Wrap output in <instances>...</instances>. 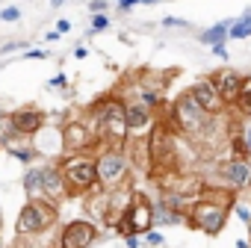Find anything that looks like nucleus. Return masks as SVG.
<instances>
[{"label":"nucleus","instance_id":"obj_30","mask_svg":"<svg viewBox=\"0 0 251 248\" xmlns=\"http://www.w3.org/2000/svg\"><path fill=\"white\" fill-rule=\"evenodd\" d=\"M18 48H24V42H9V45H3V48H0V56H3V53H9V50H18Z\"/></svg>","mask_w":251,"mask_h":248},{"label":"nucleus","instance_id":"obj_17","mask_svg":"<svg viewBox=\"0 0 251 248\" xmlns=\"http://www.w3.org/2000/svg\"><path fill=\"white\" fill-rule=\"evenodd\" d=\"M227 33H230V24H227V21H222V24H216L213 30L201 33V42H207V45H222V42L227 39Z\"/></svg>","mask_w":251,"mask_h":248},{"label":"nucleus","instance_id":"obj_40","mask_svg":"<svg viewBox=\"0 0 251 248\" xmlns=\"http://www.w3.org/2000/svg\"><path fill=\"white\" fill-rule=\"evenodd\" d=\"M0 248H6V242H3V236H0Z\"/></svg>","mask_w":251,"mask_h":248},{"label":"nucleus","instance_id":"obj_12","mask_svg":"<svg viewBox=\"0 0 251 248\" xmlns=\"http://www.w3.org/2000/svg\"><path fill=\"white\" fill-rule=\"evenodd\" d=\"M92 142H95V133H92L89 124H83V121H68L65 127H62V145H65L68 151L80 154V151H86Z\"/></svg>","mask_w":251,"mask_h":248},{"label":"nucleus","instance_id":"obj_33","mask_svg":"<svg viewBox=\"0 0 251 248\" xmlns=\"http://www.w3.org/2000/svg\"><path fill=\"white\" fill-rule=\"evenodd\" d=\"M65 83H68V77H65V74H59V77H53V80H50V86H65Z\"/></svg>","mask_w":251,"mask_h":248},{"label":"nucleus","instance_id":"obj_1","mask_svg":"<svg viewBox=\"0 0 251 248\" xmlns=\"http://www.w3.org/2000/svg\"><path fill=\"white\" fill-rule=\"evenodd\" d=\"M92 133L100 142H109L112 148H121L127 142V121H124V103L118 98H106L92 109Z\"/></svg>","mask_w":251,"mask_h":248},{"label":"nucleus","instance_id":"obj_29","mask_svg":"<svg viewBox=\"0 0 251 248\" xmlns=\"http://www.w3.org/2000/svg\"><path fill=\"white\" fill-rule=\"evenodd\" d=\"M24 59H48V50H27Z\"/></svg>","mask_w":251,"mask_h":248},{"label":"nucleus","instance_id":"obj_18","mask_svg":"<svg viewBox=\"0 0 251 248\" xmlns=\"http://www.w3.org/2000/svg\"><path fill=\"white\" fill-rule=\"evenodd\" d=\"M154 222H157V224H180L183 216L175 213V210H169V207H163V204H157V207H154Z\"/></svg>","mask_w":251,"mask_h":248},{"label":"nucleus","instance_id":"obj_13","mask_svg":"<svg viewBox=\"0 0 251 248\" xmlns=\"http://www.w3.org/2000/svg\"><path fill=\"white\" fill-rule=\"evenodd\" d=\"M210 80H213V86H216L219 98L225 100V106H230V103H236V100H239L245 80H242L236 71H216V77H210Z\"/></svg>","mask_w":251,"mask_h":248},{"label":"nucleus","instance_id":"obj_6","mask_svg":"<svg viewBox=\"0 0 251 248\" xmlns=\"http://www.w3.org/2000/svg\"><path fill=\"white\" fill-rule=\"evenodd\" d=\"M56 224V204H48V201H27L18 213V222H15V233L18 236H39L45 233L48 227Z\"/></svg>","mask_w":251,"mask_h":248},{"label":"nucleus","instance_id":"obj_16","mask_svg":"<svg viewBox=\"0 0 251 248\" xmlns=\"http://www.w3.org/2000/svg\"><path fill=\"white\" fill-rule=\"evenodd\" d=\"M24 192L30 201H45V177H42V166H30L24 172Z\"/></svg>","mask_w":251,"mask_h":248},{"label":"nucleus","instance_id":"obj_36","mask_svg":"<svg viewBox=\"0 0 251 248\" xmlns=\"http://www.w3.org/2000/svg\"><path fill=\"white\" fill-rule=\"evenodd\" d=\"M6 118H9V112H6L3 106H0V127H3V124H6Z\"/></svg>","mask_w":251,"mask_h":248},{"label":"nucleus","instance_id":"obj_22","mask_svg":"<svg viewBox=\"0 0 251 248\" xmlns=\"http://www.w3.org/2000/svg\"><path fill=\"white\" fill-rule=\"evenodd\" d=\"M0 21H3V24L21 21V9H18V6H3V9H0Z\"/></svg>","mask_w":251,"mask_h":248},{"label":"nucleus","instance_id":"obj_31","mask_svg":"<svg viewBox=\"0 0 251 248\" xmlns=\"http://www.w3.org/2000/svg\"><path fill=\"white\" fill-rule=\"evenodd\" d=\"M136 3H139V0H118V9H121V12H127V9H133Z\"/></svg>","mask_w":251,"mask_h":248},{"label":"nucleus","instance_id":"obj_39","mask_svg":"<svg viewBox=\"0 0 251 248\" xmlns=\"http://www.w3.org/2000/svg\"><path fill=\"white\" fill-rule=\"evenodd\" d=\"M65 3V0H50V6H62Z\"/></svg>","mask_w":251,"mask_h":248},{"label":"nucleus","instance_id":"obj_35","mask_svg":"<svg viewBox=\"0 0 251 248\" xmlns=\"http://www.w3.org/2000/svg\"><path fill=\"white\" fill-rule=\"evenodd\" d=\"M166 24H172V27H186V21H177V18H166Z\"/></svg>","mask_w":251,"mask_h":248},{"label":"nucleus","instance_id":"obj_19","mask_svg":"<svg viewBox=\"0 0 251 248\" xmlns=\"http://www.w3.org/2000/svg\"><path fill=\"white\" fill-rule=\"evenodd\" d=\"M248 36H251V9L245 12V18H239V21L230 24L227 39H248Z\"/></svg>","mask_w":251,"mask_h":248},{"label":"nucleus","instance_id":"obj_10","mask_svg":"<svg viewBox=\"0 0 251 248\" xmlns=\"http://www.w3.org/2000/svg\"><path fill=\"white\" fill-rule=\"evenodd\" d=\"M189 95H192V100H195L207 115H219V112L225 109V100L219 98V92H216V86H213V80H210V77H207V80L192 83Z\"/></svg>","mask_w":251,"mask_h":248},{"label":"nucleus","instance_id":"obj_23","mask_svg":"<svg viewBox=\"0 0 251 248\" xmlns=\"http://www.w3.org/2000/svg\"><path fill=\"white\" fill-rule=\"evenodd\" d=\"M239 145H242V148L251 154V118L245 121V127H242V139H239Z\"/></svg>","mask_w":251,"mask_h":248},{"label":"nucleus","instance_id":"obj_2","mask_svg":"<svg viewBox=\"0 0 251 248\" xmlns=\"http://www.w3.org/2000/svg\"><path fill=\"white\" fill-rule=\"evenodd\" d=\"M233 198H216V195H204L201 201H195L189 207V224L195 230H204L207 236H219L225 222H227V204Z\"/></svg>","mask_w":251,"mask_h":248},{"label":"nucleus","instance_id":"obj_4","mask_svg":"<svg viewBox=\"0 0 251 248\" xmlns=\"http://www.w3.org/2000/svg\"><path fill=\"white\" fill-rule=\"evenodd\" d=\"M210 118H213V115H207V112L192 100L189 92H183V95L172 103V127H175L177 133H183V136H198V133H204V127L210 124Z\"/></svg>","mask_w":251,"mask_h":248},{"label":"nucleus","instance_id":"obj_11","mask_svg":"<svg viewBox=\"0 0 251 248\" xmlns=\"http://www.w3.org/2000/svg\"><path fill=\"white\" fill-rule=\"evenodd\" d=\"M219 174H222V183H225V186H230V189H245V186L251 183V163L242 160V157H233V160H227V163L219 169Z\"/></svg>","mask_w":251,"mask_h":248},{"label":"nucleus","instance_id":"obj_14","mask_svg":"<svg viewBox=\"0 0 251 248\" xmlns=\"http://www.w3.org/2000/svg\"><path fill=\"white\" fill-rule=\"evenodd\" d=\"M42 177H45V201L48 204H56L68 195V186H65L59 166H42Z\"/></svg>","mask_w":251,"mask_h":248},{"label":"nucleus","instance_id":"obj_25","mask_svg":"<svg viewBox=\"0 0 251 248\" xmlns=\"http://www.w3.org/2000/svg\"><path fill=\"white\" fill-rule=\"evenodd\" d=\"M145 242H148V245H163V233H160V230H148V233H145Z\"/></svg>","mask_w":251,"mask_h":248},{"label":"nucleus","instance_id":"obj_3","mask_svg":"<svg viewBox=\"0 0 251 248\" xmlns=\"http://www.w3.org/2000/svg\"><path fill=\"white\" fill-rule=\"evenodd\" d=\"M95 166H98V186L106 192L121 189L130 177V163H127V154L121 148H103L95 157Z\"/></svg>","mask_w":251,"mask_h":248},{"label":"nucleus","instance_id":"obj_41","mask_svg":"<svg viewBox=\"0 0 251 248\" xmlns=\"http://www.w3.org/2000/svg\"><path fill=\"white\" fill-rule=\"evenodd\" d=\"M0 222H3V216H0Z\"/></svg>","mask_w":251,"mask_h":248},{"label":"nucleus","instance_id":"obj_7","mask_svg":"<svg viewBox=\"0 0 251 248\" xmlns=\"http://www.w3.org/2000/svg\"><path fill=\"white\" fill-rule=\"evenodd\" d=\"M59 169H62V177H65V186H68V189H74V192L100 189V186H98V166H95V157L74 154V157H68Z\"/></svg>","mask_w":251,"mask_h":248},{"label":"nucleus","instance_id":"obj_34","mask_svg":"<svg viewBox=\"0 0 251 248\" xmlns=\"http://www.w3.org/2000/svg\"><path fill=\"white\" fill-rule=\"evenodd\" d=\"M139 245H142L139 236H127V248H139Z\"/></svg>","mask_w":251,"mask_h":248},{"label":"nucleus","instance_id":"obj_15","mask_svg":"<svg viewBox=\"0 0 251 248\" xmlns=\"http://www.w3.org/2000/svg\"><path fill=\"white\" fill-rule=\"evenodd\" d=\"M154 109H148V106H142V103H124V121H127V133H145L148 127H151V121H154V115H151Z\"/></svg>","mask_w":251,"mask_h":248},{"label":"nucleus","instance_id":"obj_8","mask_svg":"<svg viewBox=\"0 0 251 248\" xmlns=\"http://www.w3.org/2000/svg\"><path fill=\"white\" fill-rule=\"evenodd\" d=\"M95 239H98V227L89 219H74L62 227V233L56 239V248H89Z\"/></svg>","mask_w":251,"mask_h":248},{"label":"nucleus","instance_id":"obj_38","mask_svg":"<svg viewBox=\"0 0 251 248\" xmlns=\"http://www.w3.org/2000/svg\"><path fill=\"white\" fill-rule=\"evenodd\" d=\"M18 248H42V245H33V242H21Z\"/></svg>","mask_w":251,"mask_h":248},{"label":"nucleus","instance_id":"obj_5","mask_svg":"<svg viewBox=\"0 0 251 248\" xmlns=\"http://www.w3.org/2000/svg\"><path fill=\"white\" fill-rule=\"evenodd\" d=\"M151 224H154V201L145 192H130V201L118 222V230L124 236H139V233H148Z\"/></svg>","mask_w":251,"mask_h":248},{"label":"nucleus","instance_id":"obj_21","mask_svg":"<svg viewBox=\"0 0 251 248\" xmlns=\"http://www.w3.org/2000/svg\"><path fill=\"white\" fill-rule=\"evenodd\" d=\"M6 151L15 157V160H21V163H33V157H36V151L33 148H18V145H6Z\"/></svg>","mask_w":251,"mask_h":248},{"label":"nucleus","instance_id":"obj_26","mask_svg":"<svg viewBox=\"0 0 251 248\" xmlns=\"http://www.w3.org/2000/svg\"><path fill=\"white\" fill-rule=\"evenodd\" d=\"M109 3H106V0H92V3H89V9L95 12V15H103V9H106Z\"/></svg>","mask_w":251,"mask_h":248},{"label":"nucleus","instance_id":"obj_37","mask_svg":"<svg viewBox=\"0 0 251 248\" xmlns=\"http://www.w3.org/2000/svg\"><path fill=\"white\" fill-rule=\"evenodd\" d=\"M236 248H251V242H248V239H239V242H236Z\"/></svg>","mask_w":251,"mask_h":248},{"label":"nucleus","instance_id":"obj_9","mask_svg":"<svg viewBox=\"0 0 251 248\" xmlns=\"http://www.w3.org/2000/svg\"><path fill=\"white\" fill-rule=\"evenodd\" d=\"M45 124V112L36 106H21L9 115V127L15 136H36Z\"/></svg>","mask_w":251,"mask_h":248},{"label":"nucleus","instance_id":"obj_28","mask_svg":"<svg viewBox=\"0 0 251 248\" xmlns=\"http://www.w3.org/2000/svg\"><path fill=\"white\" fill-rule=\"evenodd\" d=\"M236 213H239V219H242L245 224H251V210H248L245 204H239V207H236Z\"/></svg>","mask_w":251,"mask_h":248},{"label":"nucleus","instance_id":"obj_32","mask_svg":"<svg viewBox=\"0 0 251 248\" xmlns=\"http://www.w3.org/2000/svg\"><path fill=\"white\" fill-rule=\"evenodd\" d=\"M213 53H216L219 59H227V50H225V42H222V45H213Z\"/></svg>","mask_w":251,"mask_h":248},{"label":"nucleus","instance_id":"obj_20","mask_svg":"<svg viewBox=\"0 0 251 248\" xmlns=\"http://www.w3.org/2000/svg\"><path fill=\"white\" fill-rule=\"evenodd\" d=\"M236 106H239V112H242V115H248V118H251V80L242 86V95H239Z\"/></svg>","mask_w":251,"mask_h":248},{"label":"nucleus","instance_id":"obj_24","mask_svg":"<svg viewBox=\"0 0 251 248\" xmlns=\"http://www.w3.org/2000/svg\"><path fill=\"white\" fill-rule=\"evenodd\" d=\"M106 27H109V18H106V15H95V18H92V30H95V33H100V30H106Z\"/></svg>","mask_w":251,"mask_h":248},{"label":"nucleus","instance_id":"obj_27","mask_svg":"<svg viewBox=\"0 0 251 248\" xmlns=\"http://www.w3.org/2000/svg\"><path fill=\"white\" fill-rule=\"evenodd\" d=\"M65 33H71V21H56V36H65Z\"/></svg>","mask_w":251,"mask_h":248}]
</instances>
